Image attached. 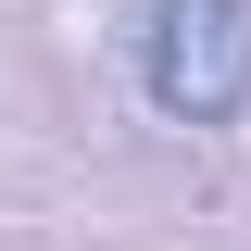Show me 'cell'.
Listing matches in <instances>:
<instances>
[{"label": "cell", "instance_id": "6da1fadb", "mask_svg": "<svg viewBox=\"0 0 251 251\" xmlns=\"http://www.w3.org/2000/svg\"><path fill=\"white\" fill-rule=\"evenodd\" d=\"M138 88L176 126H239L251 113V0H151Z\"/></svg>", "mask_w": 251, "mask_h": 251}]
</instances>
